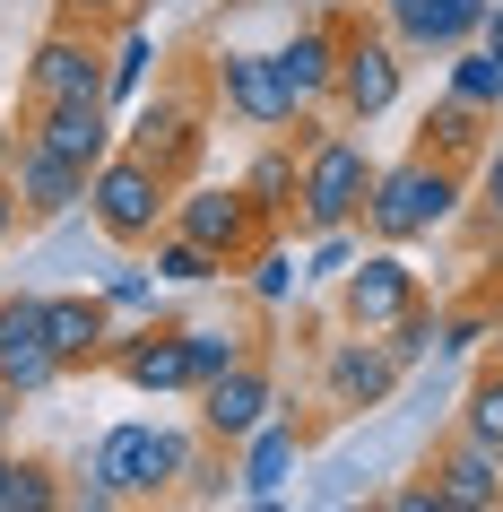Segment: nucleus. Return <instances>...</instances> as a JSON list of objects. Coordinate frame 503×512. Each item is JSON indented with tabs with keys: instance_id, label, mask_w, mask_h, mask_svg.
<instances>
[{
	"instance_id": "21",
	"label": "nucleus",
	"mask_w": 503,
	"mask_h": 512,
	"mask_svg": "<svg viewBox=\"0 0 503 512\" xmlns=\"http://www.w3.org/2000/svg\"><path fill=\"white\" fill-rule=\"evenodd\" d=\"M295 460H304V426H295V417H269L261 434H243V460H235L243 504H278L287 478H295Z\"/></svg>"
},
{
	"instance_id": "1",
	"label": "nucleus",
	"mask_w": 503,
	"mask_h": 512,
	"mask_svg": "<svg viewBox=\"0 0 503 512\" xmlns=\"http://www.w3.org/2000/svg\"><path fill=\"white\" fill-rule=\"evenodd\" d=\"M200 452H209V426H157V417H122V426L96 434V452H87L79 486H70V504H79V512L165 504V495H183V486H191Z\"/></svg>"
},
{
	"instance_id": "28",
	"label": "nucleus",
	"mask_w": 503,
	"mask_h": 512,
	"mask_svg": "<svg viewBox=\"0 0 503 512\" xmlns=\"http://www.w3.org/2000/svg\"><path fill=\"white\" fill-rule=\"evenodd\" d=\"M443 87H451V96H469L477 113H503V53H495V44H460Z\"/></svg>"
},
{
	"instance_id": "35",
	"label": "nucleus",
	"mask_w": 503,
	"mask_h": 512,
	"mask_svg": "<svg viewBox=\"0 0 503 512\" xmlns=\"http://www.w3.org/2000/svg\"><path fill=\"white\" fill-rule=\"evenodd\" d=\"M382 504H391V512H443V495H434V486H391V495H382Z\"/></svg>"
},
{
	"instance_id": "31",
	"label": "nucleus",
	"mask_w": 503,
	"mask_h": 512,
	"mask_svg": "<svg viewBox=\"0 0 503 512\" xmlns=\"http://www.w3.org/2000/svg\"><path fill=\"white\" fill-rule=\"evenodd\" d=\"M356 252H365V226H330V235H313V261H304V278H313V287H339Z\"/></svg>"
},
{
	"instance_id": "9",
	"label": "nucleus",
	"mask_w": 503,
	"mask_h": 512,
	"mask_svg": "<svg viewBox=\"0 0 503 512\" xmlns=\"http://www.w3.org/2000/svg\"><path fill=\"white\" fill-rule=\"evenodd\" d=\"M96 374H113L139 400H191V322L148 313L139 330H113V348H105Z\"/></svg>"
},
{
	"instance_id": "27",
	"label": "nucleus",
	"mask_w": 503,
	"mask_h": 512,
	"mask_svg": "<svg viewBox=\"0 0 503 512\" xmlns=\"http://www.w3.org/2000/svg\"><path fill=\"white\" fill-rule=\"evenodd\" d=\"M243 287H252V304H269V313H278V304L295 296V287H304V270H295V235H269L261 252H252V261H243Z\"/></svg>"
},
{
	"instance_id": "39",
	"label": "nucleus",
	"mask_w": 503,
	"mask_h": 512,
	"mask_svg": "<svg viewBox=\"0 0 503 512\" xmlns=\"http://www.w3.org/2000/svg\"><path fill=\"white\" fill-rule=\"evenodd\" d=\"M18 408H27V400H18V391L0 382V443H9V426H18Z\"/></svg>"
},
{
	"instance_id": "32",
	"label": "nucleus",
	"mask_w": 503,
	"mask_h": 512,
	"mask_svg": "<svg viewBox=\"0 0 503 512\" xmlns=\"http://www.w3.org/2000/svg\"><path fill=\"white\" fill-rule=\"evenodd\" d=\"M157 287H165L157 270H113L105 278V304H113V313H157Z\"/></svg>"
},
{
	"instance_id": "13",
	"label": "nucleus",
	"mask_w": 503,
	"mask_h": 512,
	"mask_svg": "<svg viewBox=\"0 0 503 512\" xmlns=\"http://www.w3.org/2000/svg\"><path fill=\"white\" fill-rule=\"evenodd\" d=\"M408 304H425V287H417V270L399 261V243H365V252L347 261V278H339V330H373V339H382Z\"/></svg>"
},
{
	"instance_id": "5",
	"label": "nucleus",
	"mask_w": 503,
	"mask_h": 512,
	"mask_svg": "<svg viewBox=\"0 0 503 512\" xmlns=\"http://www.w3.org/2000/svg\"><path fill=\"white\" fill-rule=\"evenodd\" d=\"M373 174H382V157H373L365 139L347 131H330L321 148H304V191H295V235L313 243V235H330V226H356L365 217V191H373Z\"/></svg>"
},
{
	"instance_id": "36",
	"label": "nucleus",
	"mask_w": 503,
	"mask_h": 512,
	"mask_svg": "<svg viewBox=\"0 0 503 512\" xmlns=\"http://www.w3.org/2000/svg\"><path fill=\"white\" fill-rule=\"evenodd\" d=\"M27 235V217H18V191H9V174H0V243Z\"/></svg>"
},
{
	"instance_id": "41",
	"label": "nucleus",
	"mask_w": 503,
	"mask_h": 512,
	"mask_svg": "<svg viewBox=\"0 0 503 512\" xmlns=\"http://www.w3.org/2000/svg\"><path fill=\"white\" fill-rule=\"evenodd\" d=\"M365 9H382V18H391V9H408V0H365Z\"/></svg>"
},
{
	"instance_id": "24",
	"label": "nucleus",
	"mask_w": 503,
	"mask_h": 512,
	"mask_svg": "<svg viewBox=\"0 0 503 512\" xmlns=\"http://www.w3.org/2000/svg\"><path fill=\"white\" fill-rule=\"evenodd\" d=\"M148 270H157L165 287H217V278H235V270L209 252V243H191L183 226H165V235L148 243Z\"/></svg>"
},
{
	"instance_id": "37",
	"label": "nucleus",
	"mask_w": 503,
	"mask_h": 512,
	"mask_svg": "<svg viewBox=\"0 0 503 512\" xmlns=\"http://www.w3.org/2000/svg\"><path fill=\"white\" fill-rule=\"evenodd\" d=\"M9 495H18V452L0 443V512H9Z\"/></svg>"
},
{
	"instance_id": "25",
	"label": "nucleus",
	"mask_w": 503,
	"mask_h": 512,
	"mask_svg": "<svg viewBox=\"0 0 503 512\" xmlns=\"http://www.w3.org/2000/svg\"><path fill=\"white\" fill-rule=\"evenodd\" d=\"M148 79H157V35L139 27V18H122L113 27V113H131L148 96Z\"/></svg>"
},
{
	"instance_id": "38",
	"label": "nucleus",
	"mask_w": 503,
	"mask_h": 512,
	"mask_svg": "<svg viewBox=\"0 0 503 512\" xmlns=\"http://www.w3.org/2000/svg\"><path fill=\"white\" fill-rule=\"evenodd\" d=\"M477 44H495V53H503V0L486 9V18H477Z\"/></svg>"
},
{
	"instance_id": "26",
	"label": "nucleus",
	"mask_w": 503,
	"mask_h": 512,
	"mask_svg": "<svg viewBox=\"0 0 503 512\" xmlns=\"http://www.w3.org/2000/svg\"><path fill=\"white\" fill-rule=\"evenodd\" d=\"M460 426H469L477 443H495V452H503V348L477 356L469 391H460Z\"/></svg>"
},
{
	"instance_id": "17",
	"label": "nucleus",
	"mask_w": 503,
	"mask_h": 512,
	"mask_svg": "<svg viewBox=\"0 0 503 512\" xmlns=\"http://www.w3.org/2000/svg\"><path fill=\"white\" fill-rule=\"evenodd\" d=\"M44 339H53V356L70 365V374H96L113 348V304L87 296V287H70V296H44Z\"/></svg>"
},
{
	"instance_id": "2",
	"label": "nucleus",
	"mask_w": 503,
	"mask_h": 512,
	"mask_svg": "<svg viewBox=\"0 0 503 512\" xmlns=\"http://www.w3.org/2000/svg\"><path fill=\"white\" fill-rule=\"evenodd\" d=\"M469 209V165H451V157H434V148H417L408 139V157H391L382 174H373V191H365V243H425V235H443L451 217Z\"/></svg>"
},
{
	"instance_id": "34",
	"label": "nucleus",
	"mask_w": 503,
	"mask_h": 512,
	"mask_svg": "<svg viewBox=\"0 0 503 512\" xmlns=\"http://www.w3.org/2000/svg\"><path fill=\"white\" fill-rule=\"evenodd\" d=\"M486 183H477V209H486V235L503 243V148H486V165H477Z\"/></svg>"
},
{
	"instance_id": "20",
	"label": "nucleus",
	"mask_w": 503,
	"mask_h": 512,
	"mask_svg": "<svg viewBox=\"0 0 503 512\" xmlns=\"http://www.w3.org/2000/svg\"><path fill=\"white\" fill-rule=\"evenodd\" d=\"M495 0H408V9H391V35L399 53H460V44H477V18H486Z\"/></svg>"
},
{
	"instance_id": "3",
	"label": "nucleus",
	"mask_w": 503,
	"mask_h": 512,
	"mask_svg": "<svg viewBox=\"0 0 503 512\" xmlns=\"http://www.w3.org/2000/svg\"><path fill=\"white\" fill-rule=\"evenodd\" d=\"M174 174L165 165H148L139 148H113L96 174H87V217H96V235L113 243V252H148V243L174 226Z\"/></svg>"
},
{
	"instance_id": "7",
	"label": "nucleus",
	"mask_w": 503,
	"mask_h": 512,
	"mask_svg": "<svg viewBox=\"0 0 503 512\" xmlns=\"http://www.w3.org/2000/svg\"><path fill=\"white\" fill-rule=\"evenodd\" d=\"M399 87H408V53H399V35L373 27V18H347L339 79H330V113H339L347 131H365V122H382V113L399 105Z\"/></svg>"
},
{
	"instance_id": "23",
	"label": "nucleus",
	"mask_w": 503,
	"mask_h": 512,
	"mask_svg": "<svg viewBox=\"0 0 503 512\" xmlns=\"http://www.w3.org/2000/svg\"><path fill=\"white\" fill-rule=\"evenodd\" d=\"M495 122L503 113H477L469 96H434L425 105V122H417V148H434V157H451V165H486V148H495Z\"/></svg>"
},
{
	"instance_id": "16",
	"label": "nucleus",
	"mask_w": 503,
	"mask_h": 512,
	"mask_svg": "<svg viewBox=\"0 0 503 512\" xmlns=\"http://www.w3.org/2000/svg\"><path fill=\"white\" fill-rule=\"evenodd\" d=\"M417 478L443 495V512H503V452H495V443H477L469 426H451L443 443L425 452Z\"/></svg>"
},
{
	"instance_id": "6",
	"label": "nucleus",
	"mask_w": 503,
	"mask_h": 512,
	"mask_svg": "<svg viewBox=\"0 0 503 512\" xmlns=\"http://www.w3.org/2000/svg\"><path fill=\"white\" fill-rule=\"evenodd\" d=\"M209 87H157V96H139L122 113V148H139L148 165H165L174 183H191L200 165H209Z\"/></svg>"
},
{
	"instance_id": "12",
	"label": "nucleus",
	"mask_w": 503,
	"mask_h": 512,
	"mask_svg": "<svg viewBox=\"0 0 503 512\" xmlns=\"http://www.w3.org/2000/svg\"><path fill=\"white\" fill-rule=\"evenodd\" d=\"M399 365L391 339H373V330H339V339H321V408L330 417H365L399 391Z\"/></svg>"
},
{
	"instance_id": "19",
	"label": "nucleus",
	"mask_w": 503,
	"mask_h": 512,
	"mask_svg": "<svg viewBox=\"0 0 503 512\" xmlns=\"http://www.w3.org/2000/svg\"><path fill=\"white\" fill-rule=\"evenodd\" d=\"M339 44H347V18H304L287 44H269V53H278V70H287V87H295V105H330Z\"/></svg>"
},
{
	"instance_id": "18",
	"label": "nucleus",
	"mask_w": 503,
	"mask_h": 512,
	"mask_svg": "<svg viewBox=\"0 0 503 512\" xmlns=\"http://www.w3.org/2000/svg\"><path fill=\"white\" fill-rule=\"evenodd\" d=\"M18 122H27V131L44 139V148L79 157L87 174H96V165H105L113 148H122V113H113V105H27Z\"/></svg>"
},
{
	"instance_id": "30",
	"label": "nucleus",
	"mask_w": 503,
	"mask_h": 512,
	"mask_svg": "<svg viewBox=\"0 0 503 512\" xmlns=\"http://www.w3.org/2000/svg\"><path fill=\"white\" fill-rule=\"evenodd\" d=\"M382 339H391V356H399V365H425V356L443 348V313H434V304H408V313H399V322L382 330Z\"/></svg>"
},
{
	"instance_id": "10",
	"label": "nucleus",
	"mask_w": 503,
	"mask_h": 512,
	"mask_svg": "<svg viewBox=\"0 0 503 512\" xmlns=\"http://www.w3.org/2000/svg\"><path fill=\"white\" fill-rule=\"evenodd\" d=\"M174 226H183L191 243H209L226 270H243V261H252V252L278 235V226L252 209V191H243V183H200V174L174 191Z\"/></svg>"
},
{
	"instance_id": "15",
	"label": "nucleus",
	"mask_w": 503,
	"mask_h": 512,
	"mask_svg": "<svg viewBox=\"0 0 503 512\" xmlns=\"http://www.w3.org/2000/svg\"><path fill=\"white\" fill-rule=\"evenodd\" d=\"M9 191H18V217L35 226H61L70 209H87V165L61 157V148H44V139L18 122V157H9Z\"/></svg>"
},
{
	"instance_id": "33",
	"label": "nucleus",
	"mask_w": 503,
	"mask_h": 512,
	"mask_svg": "<svg viewBox=\"0 0 503 512\" xmlns=\"http://www.w3.org/2000/svg\"><path fill=\"white\" fill-rule=\"evenodd\" d=\"M53 18H79V27H122V18H139V0H53Z\"/></svg>"
},
{
	"instance_id": "4",
	"label": "nucleus",
	"mask_w": 503,
	"mask_h": 512,
	"mask_svg": "<svg viewBox=\"0 0 503 512\" xmlns=\"http://www.w3.org/2000/svg\"><path fill=\"white\" fill-rule=\"evenodd\" d=\"M27 105H113V35L53 18L27 53Z\"/></svg>"
},
{
	"instance_id": "11",
	"label": "nucleus",
	"mask_w": 503,
	"mask_h": 512,
	"mask_svg": "<svg viewBox=\"0 0 503 512\" xmlns=\"http://www.w3.org/2000/svg\"><path fill=\"white\" fill-rule=\"evenodd\" d=\"M191 400H200V426H209L217 452H243V434H261L269 417H278V356L269 348L235 356V365H226L217 382H200Z\"/></svg>"
},
{
	"instance_id": "22",
	"label": "nucleus",
	"mask_w": 503,
	"mask_h": 512,
	"mask_svg": "<svg viewBox=\"0 0 503 512\" xmlns=\"http://www.w3.org/2000/svg\"><path fill=\"white\" fill-rule=\"evenodd\" d=\"M235 183L252 191V209H261L278 235H295V191H304V157H295V139H287V131H269Z\"/></svg>"
},
{
	"instance_id": "40",
	"label": "nucleus",
	"mask_w": 503,
	"mask_h": 512,
	"mask_svg": "<svg viewBox=\"0 0 503 512\" xmlns=\"http://www.w3.org/2000/svg\"><path fill=\"white\" fill-rule=\"evenodd\" d=\"M9 157H18V122L0 113V174H9Z\"/></svg>"
},
{
	"instance_id": "29",
	"label": "nucleus",
	"mask_w": 503,
	"mask_h": 512,
	"mask_svg": "<svg viewBox=\"0 0 503 512\" xmlns=\"http://www.w3.org/2000/svg\"><path fill=\"white\" fill-rule=\"evenodd\" d=\"M252 348H261V339H252V330H235V322H191V391H200V382H217L235 356H252Z\"/></svg>"
},
{
	"instance_id": "8",
	"label": "nucleus",
	"mask_w": 503,
	"mask_h": 512,
	"mask_svg": "<svg viewBox=\"0 0 503 512\" xmlns=\"http://www.w3.org/2000/svg\"><path fill=\"white\" fill-rule=\"evenodd\" d=\"M209 96L226 105V122H243V131H261V139L287 131L295 113H313V105H295L278 53H252V44H217L209 53Z\"/></svg>"
},
{
	"instance_id": "14",
	"label": "nucleus",
	"mask_w": 503,
	"mask_h": 512,
	"mask_svg": "<svg viewBox=\"0 0 503 512\" xmlns=\"http://www.w3.org/2000/svg\"><path fill=\"white\" fill-rule=\"evenodd\" d=\"M0 382H9L18 400H44V391L70 382V365H61L53 339H44V296H35V287H9V296H0Z\"/></svg>"
}]
</instances>
